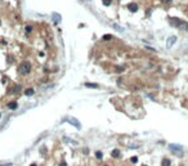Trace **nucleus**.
Returning <instances> with one entry per match:
<instances>
[{"instance_id": "obj_13", "label": "nucleus", "mask_w": 188, "mask_h": 166, "mask_svg": "<svg viewBox=\"0 0 188 166\" xmlns=\"http://www.w3.org/2000/svg\"><path fill=\"white\" fill-rule=\"evenodd\" d=\"M102 3H103V5L108 7V5H111V4H112V0H102Z\"/></svg>"}, {"instance_id": "obj_22", "label": "nucleus", "mask_w": 188, "mask_h": 166, "mask_svg": "<svg viewBox=\"0 0 188 166\" xmlns=\"http://www.w3.org/2000/svg\"><path fill=\"white\" fill-rule=\"evenodd\" d=\"M31 166H36V164H32V165H31Z\"/></svg>"}, {"instance_id": "obj_10", "label": "nucleus", "mask_w": 188, "mask_h": 166, "mask_svg": "<svg viewBox=\"0 0 188 166\" xmlns=\"http://www.w3.org/2000/svg\"><path fill=\"white\" fill-rule=\"evenodd\" d=\"M111 156H112L113 158H117V157H120V151L119 149H113L112 153H111Z\"/></svg>"}, {"instance_id": "obj_15", "label": "nucleus", "mask_w": 188, "mask_h": 166, "mask_svg": "<svg viewBox=\"0 0 188 166\" xmlns=\"http://www.w3.org/2000/svg\"><path fill=\"white\" fill-rule=\"evenodd\" d=\"M24 94L26 95H32L34 94V89H27V90L24 91Z\"/></svg>"}, {"instance_id": "obj_14", "label": "nucleus", "mask_w": 188, "mask_h": 166, "mask_svg": "<svg viewBox=\"0 0 188 166\" xmlns=\"http://www.w3.org/2000/svg\"><path fill=\"white\" fill-rule=\"evenodd\" d=\"M95 157H97V158H99V160H100V158H102V157H103L102 152H100V151H97V152H95Z\"/></svg>"}, {"instance_id": "obj_1", "label": "nucleus", "mask_w": 188, "mask_h": 166, "mask_svg": "<svg viewBox=\"0 0 188 166\" xmlns=\"http://www.w3.org/2000/svg\"><path fill=\"white\" fill-rule=\"evenodd\" d=\"M30 72H31V63L27 61L22 62L20 64V67H18V73H21V75H28Z\"/></svg>"}, {"instance_id": "obj_24", "label": "nucleus", "mask_w": 188, "mask_h": 166, "mask_svg": "<svg viewBox=\"0 0 188 166\" xmlns=\"http://www.w3.org/2000/svg\"><path fill=\"white\" fill-rule=\"evenodd\" d=\"M104 166H108V165H104Z\"/></svg>"}, {"instance_id": "obj_17", "label": "nucleus", "mask_w": 188, "mask_h": 166, "mask_svg": "<svg viewBox=\"0 0 188 166\" xmlns=\"http://www.w3.org/2000/svg\"><path fill=\"white\" fill-rule=\"evenodd\" d=\"M32 31V27L31 26H26V32H31Z\"/></svg>"}, {"instance_id": "obj_7", "label": "nucleus", "mask_w": 188, "mask_h": 166, "mask_svg": "<svg viewBox=\"0 0 188 166\" xmlns=\"http://www.w3.org/2000/svg\"><path fill=\"white\" fill-rule=\"evenodd\" d=\"M128 9H129L130 12L135 13V12L138 10V4H135V3H130V4L128 5Z\"/></svg>"}, {"instance_id": "obj_12", "label": "nucleus", "mask_w": 188, "mask_h": 166, "mask_svg": "<svg viewBox=\"0 0 188 166\" xmlns=\"http://www.w3.org/2000/svg\"><path fill=\"white\" fill-rule=\"evenodd\" d=\"M170 164H171V162H170V160H169V158H164V160H162V162H161V166H170Z\"/></svg>"}, {"instance_id": "obj_4", "label": "nucleus", "mask_w": 188, "mask_h": 166, "mask_svg": "<svg viewBox=\"0 0 188 166\" xmlns=\"http://www.w3.org/2000/svg\"><path fill=\"white\" fill-rule=\"evenodd\" d=\"M21 90H22V85H14L12 89H9V93L10 94H18Z\"/></svg>"}, {"instance_id": "obj_26", "label": "nucleus", "mask_w": 188, "mask_h": 166, "mask_svg": "<svg viewBox=\"0 0 188 166\" xmlns=\"http://www.w3.org/2000/svg\"><path fill=\"white\" fill-rule=\"evenodd\" d=\"M0 116H1V115H0Z\"/></svg>"}, {"instance_id": "obj_11", "label": "nucleus", "mask_w": 188, "mask_h": 166, "mask_svg": "<svg viewBox=\"0 0 188 166\" xmlns=\"http://www.w3.org/2000/svg\"><path fill=\"white\" fill-rule=\"evenodd\" d=\"M85 86L86 88H94V89H97V88H99V86H98V84H92V83H86L85 84Z\"/></svg>"}, {"instance_id": "obj_18", "label": "nucleus", "mask_w": 188, "mask_h": 166, "mask_svg": "<svg viewBox=\"0 0 188 166\" xmlns=\"http://www.w3.org/2000/svg\"><path fill=\"white\" fill-rule=\"evenodd\" d=\"M103 39H104V40H110V39H112V36H111V35H106V36H103Z\"/></svg>"}, {"instance_id": "obj_16", "label": "nucleus", "mask_w": 188, "mask_h": 166, "mask_svg": "<svg viewBox=\"0 0 188 166\" xmlns=\"http://www.w3.org/2000/svg\"><path fill=\"white\" fill-rule=\"evenodd\" d=\"M130 161H132L133 164H135V162L138 161V157H135V156H134V157H132V158H130Z\"/></svg>"}, {"instance_id": "obj_8", "label": "nucleus", "mask_w": 188, "mask_h": 166, "mask_svg": "<svg viewBox=\"0 0 188 166\" xmlns=\"http://www.w3.org/2000/svg\"><path fill=\"white\" fill-rule=\"evenodd\" d=\"M18 107V104H17V102H16V100H12V102H9L8 103V108H9V110H16V108Z\"/></svg>"}, {"instance_id": "obj_19", "label": "nucleus", "mask_w": 188, "mask_h": 166, "mask_svg": "<svg viewBox=\"0 0 188 166\" xmlns=\"http://www.w3.org/2000/svg\"><path fill=\"white\" fill-rule=\"evenodd\" d=\"M125 70V67H117V68H116V71L117 72H121V71H124Z\"/></svg>"}, {"instance_id": "obj_25", "label": "nucleus", "mask_w": 188, "mask_h": 166, "mask_svg": "<svg viewBox=\"0 0 188 166\" xmlns=\"http://www.w3.org/2000/svg\"><path fill=\"white\" fill-rule=\"evenodd\" d=\"M187 53H188V50H187Z\"/></svg>"}, {"instance_id": "obj_5", "label": "nucleus", "mask_w": 188, "mask_h": 166, "mask_svg": "<svg viewBox=\"0 0 188 166\" xmlns=\"http://www.w3.org/2000/svg\"><path fill=\"white\" fill-rule=\"evenodd\" d=\"M66 121H68V122H70V124H72V125H73V126H75V127H76V129H80V127H81V125H80V122H79V121H77V120H76V119H73V117H71V119H67V120H66Z\"/></svg>"}, {"instance_id": "obj_3", "label": "nucleus", "mask_w": 188, "mask_h": 166, "mask_svg": "<svg viewBox=\"0 0 188 166\" xmlns=\"http://www.w3.org/2000/svg\"><path fill=\"white\" fill-rule=\"evenodd\" d=\"M169 148L174 152H182L183 151V147L179 146V144H169Z\"/></svg>"}, {"instance_id": "obj_2", "label": "nucleus", "mask_w": 188, "mask_h": 166, "mask_svg": "<svg viewBox=\"0 0 188 166\" xmlns=\"http://www.w3.org/2000/svg\"><path fill=\"white\" fill-rule=\"evenodd\" d=\"M169 22H170V24L171 26H174V27H178L179 28V26H180V23L183 22L182 20H179V18H174V17H171V18H169Z\"/></svg>"}, {"instance_id": "obj_9", "label": "nucleus", "mask_w": 188, "mask_h": 166, "mask_svg": "<svg viewBox=\"0 0 188 166\" xmlns=\"http://www.w3.org/2000/svg\"><path fill=\"white\" fill-rule=\"evenodd\" d=\"M179 30H182V31H187L188 30V23L183 21V22L180 23V26H179Z\"/></svg>"}, {"instance_id": "obj_20", "label": "nucleus", "mask_w": 188, "mask_h": 166, "mask_svg": "<svg viewBox=\"0 0 188 166\" xmlns=\"http://www.w3.org/2000/svg\"><path fill=\"white\" fill-rule=\"evenodd\" d=\"M53 17H54V20H56V22H58V21H59V18H58V16H57V14H56V13H54V14H53Z\"/></svg>"}, {"instance_id": "obj_23", "label": "nucleus", "mask_w": 188, "mask_h": 166, "mask_svg": "<svg viewBox=\"0 0 188 166\" xmlns=\"http://www.w3.org/2000/svg\"><path fill=\"white\" fill-rule=\"evenodd\" d=\"M143 166H147V165H143Z\"/></svg>"}, {"instance_id": "obj_6", "label": "nucleus", "mask_w": 188, "mask_h": 166, "mask_svg": "<svg viewBox=\"0 0 188 166\" xmlns=\"http://www.w3.org/2000/svg\"><path fill=\"white\" fill-rule=\"evenodd\" d=\"M175 41H176V36H171V37H169L168 41H166V47H168V48H171L174 44H175Z\"/></svg>"}, {"instance_id": "obj_21", "label": "nucleus", "mask_w": 188, "mask_h": 166, "mask_svg": "<svg viewBox=\"0 0 188 166\" xmlns=\"http://www.w3.org/2000/svg\"><path fill=\"white\" fill-rule=\"evenodd\" d=\"M171 0H164V3H170Z\"/></svg>"}]
</instances>
